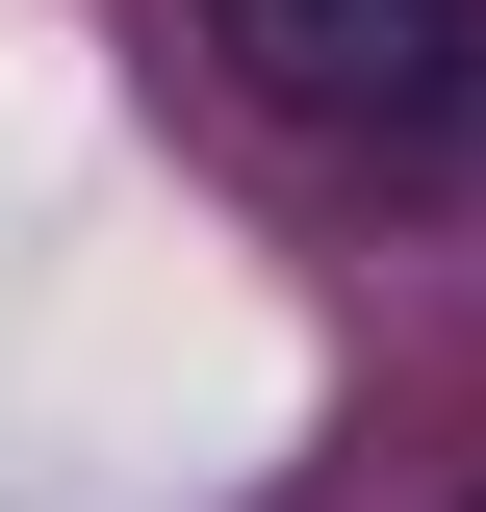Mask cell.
I'll return each mask as SVG.
<instances>
[{"label": "cell", "instance_id": "1", "mask_svg": "<svg viewBox=\"0 0 486 512\" xmlns=\"http://www.w3.org/2000/svg\"><path fill=\"white\" fill-rule=\"evenodd\" d=\"M205 52L282 128H461L486 103V0H205Z\"/></svg>", "mask_w": 486, "mask_h": 512}]
</instances>
